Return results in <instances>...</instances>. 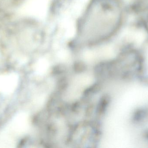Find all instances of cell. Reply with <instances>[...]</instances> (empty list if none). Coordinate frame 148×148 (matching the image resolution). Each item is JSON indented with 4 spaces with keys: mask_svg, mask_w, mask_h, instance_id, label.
I'll return each mask as SVG.
<instances>
[{
    "mask_svg": "<svg viewBox=\"0 0 148 148\" xmlns=\"http://www.w3.org/2000/svg\"><path fill=\"white\" fill-rule=\"evenodd\" d=\"M122 11L115 0H96L90 7L83 20V39L90 42L104 40L120 25Z\"/></svg>",
    "mask_w": 148,
    "mask_h": 148,
    "instance_id": "cell-1",
    "label": "cell"
},
{
    "mask_svg": "<svg viewBox=\"0 0 148 148\" xmlns=\"http://www.w3.org/2000/svg\"><path fill=\"white\" fill-rule=\"evenodd\" d=\"M27 118L23 114H18L13 118L5 131L10 136L14 138V136L22 134L27 127Z\"/></svg>",
    "mask_w": 148,
    "mask_h": 148,
    "instance_id": "cell-2",
    "label": "cell"
},
{
    "mask_svg": "<svg viewBox=\"0 0 148 148\" xmlns=\"http://www.w3.org/2000/svg\"><path fill=\"white\" fill-rule=\"evenodd\" d=\"M18 82V76L14 73L0 75V92L10 94L15 89Z\"/></svg>",
    "mask_w": 148,
    "mask_h": 148,
    "instance_id": "cell-3",
    "label": "cell"
}]
</instances>
